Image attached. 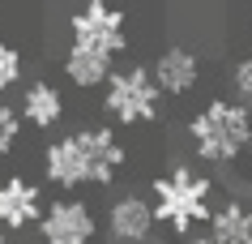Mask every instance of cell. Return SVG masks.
<instances>
[{"instance_id": "cell-13", "label": "cell", "mask_w": 252, "mask_h": 244, "mask_svg": "<svg viewBox=\"0 0 252 244\" xmlns=\"http://www.w3.org/2000/svg\"><path fill=\"white\" fill-rule=\"evenodd\" d=\"M22 77H26V56H22V47L9 43V39H0V95L17 90Z\"/></svg>"}, {"instance_id": "cell-15", "label": "cell", "mask_w": 252, "mask_h": 244, "mask_svg": "<svg viewBox=\"0 0 252 244\" xmlns=\"http://www.w3.org/2000/svg\"><path fill=\"white\" fill-rule=\"evenodd\" d=\"M231 90H235V103H244V107L252 103V56L231 65Z\"/></svg>"}, {"instance_id": "cell-4", "label": "cell", "mask_w": 252, "mask_h": 244, "mask_svg": "<svg viewBox=\"0 0 252 244\" xmlns=\"http://www.w3.org/2000/svg\"><path fill=\"white\" fill-rule=\"evenodd\" d=\"M162 103L167 99L158 95V86L150 77V65H124L103 86V111L120 129H141V124L162 120Z\"/></svg>"}, {"instance_id": "cell-16", "label": "cell", "mask_w": 252, "mask_h": 244, "mask_svg": "<svg viewBox=\"0 0 252 244\" xmlns=\"http://www.w3.org/2000/svg\"><path fill=\"white\" fill-rule=\"evenodd\" d=\"M180 244H214V240H210V236H205V231H192V236H184V240H180Z\"/></svg>"}, {"instance_id": "cell-6", "label": "cell", "mask_w": 252, "mask_h": 244, "mask_svg": "<svg viewBox=\"0 0 252 244\" xmlns=\"http://www.w3.org/2000/svg\"><path fill=\"white\" fill-rule=\"evenodd\" d=\"M98 231H103V218L81 197H56L43 206L39 244H94Z\"/></svg>"}, {"instance_id": "cell-9", "label": "cell", "mask_w": 252, "mask_h": 244, "mask_svg": "<svg viewBox=\"0 0 252 244\" xmlns=\"http://www.w3.org/2000/svg\"><path fill=\"white\" fill-rule=\"evenodd\" d=\"M43 189L26 176H4L0 180V231H26L39 227L43 218Z\"/></svg>"}, {"instance_id": "cell-17", "label": "cell", "mask_w": 252, "mask_h": 244, "mask_svg": "<svg viewBox=\"0 0 252 244\" xmlns=\"http://www.w3.org/2000/svg\"><path fill=\"white\" fill-rule=\"evenodd\" d=\"M248 56H252V17H248Z\"/></svg>"}, {"instance_id": "cell-2", "label": "cell", "mask_w": 252, "mask_h": 244, "mask_svg": "<svg viewBox=\"0 0 252 244\" xmlns=\"http://www.w3.org/2000/svg\"><path fill=\"white\" fill-rule=\"evenodd\" d=\"M150 210L162 231H171L175 240H184L201 223L214 214V180L197 172L192 163H171L167 172L150 180Z\"/></svg>"}, {"instance_id": "cell-18", "label": "cell", "mask_w": 252, "mask_h": 244, "mask_svg": "<svg viewBox=\"0 0 252 244\" xmlns=\"http://www.w3.org/2000/svg\"><path fill=\"white\" fill-rule=\"evenodd\" d=\"M0 244H9V240H4V231H0Z\"/></svg>"}, {"instance_id": "cell-5", "label": "cell", "mask_w": 252, "mask_h": 244, "mask_svg": "<svg viewBox=\"0 0 252 244\" xmlns=\"http://www.w3.org/2000/svg\"><path fill=\"white\" fill-rule=\"evenodd\" d=\"M68 47H86L116 60L120 52H128V13L107 0H86L68 13Z\"/></svg>"}, {"instance_id": "cell-1", "label": "cell", "mask_w": 252, "mask_h": 244, "mask_svg": "<svg viewBox=\"0 0 252 244\" xmlns=\"http://www.w3.org/2000/svg\"><path fill=\"white\" fill-rule=\"evenodd\" d=\"M128 163V150L111 124L73 129L47 141L43 150V180L56 189H111Z\"/></svg>"}, {"instance_id": "cell-10", "label": "cell", "mask_w": 252, "mask_h": 244, "mask_svg": "<svg viewBox=\"0 0 252 244\" xmlns=\"http://www.w3.org/2000/svg\"><path fill=\"white\" fill-rule=\"evenodd\" d=\"M64 90L56 86V81H30L26 90H22V107H17V116H22V124H30V129H39V133H52L56 124L64 120Z\"/></svg>"}, {"instance_id": "cell-8", "label": "cell", "mask_w": 252, "mask_h": 244, "mask_svg": "<svg viewBox=\"0 0 252 244\" xmlns=\"http://www.w3.org/2000/svg\"><path fill=\"white\" fill-rule=\"evenodd\" d=\"M150 77L158 86L162 99H184L192 95L201 86V56L184 43H167L158 56H154V65H150Z\"/></svg>"}, {"instance_id": "cell-12", "label": "cell", "mask_w": 252, "mask_h": 244, "mask_svg": "<svg viewBox=\"0 0 252 244\" xmlns=\"http://www.w3.org/2000/svg\"><path fill=\"white\" fill-rule=\"evenodd\" d=\"M60 73H64L68 86L94 90V86H107V77L116 73V60H111V56H98V52H86V47H64Z\"/></svg>"}, {"instance_id": "cell-3", "label": "cell", "mask_w": 252, "mask_h": 244, "mask_svg": "<svg viewBox=\"0 0 252 244\" xmlns=\"http://www.w3.org/2000/svg\"><path fill=\"white\" fill-rule=\"evenodd\" d=\"M192 159L205 167H231L252 150V107L235 99H210L188 120Z\"/></svg>"}, {"instance_id": "cell-11", "label": "cell", "mask_w": 252, "mask_h": 244, "mask_svg": "<svg viewBox=\"0 0 252 244\" xmlns=\"http://www.w3.org/2000/svg\"><path fill=\"white\" fill-rule=\"evenodd\" d=\"M205 236L214 244H252V202L248 197H226L222 206H214Z\"/></svg>"}, {"instance_id": "cell-14", "label": "cell", "mask_w": 252, "mask_h": 244, "mask_svg": "<svg viewBox=\"0 0 252 244\" xmlns=\"http://www.w3.org/2000/svg\"><path fill=\"white\" fill-rule=\"evenodd\" d=\"M22 141V116L13 103H0V159H9Z\"/></svg>"}, {"instance_id": "cell-7", "label": "cell", "mask_w": 252, "mask_h": 244, "mask_svg": "<svg viewBox=\"0 0 252 244\" xmlns=\"http://www.w3.org/2000/svg\"><path fill=\"white\" fill-rule=\"evenodd\" d=\"M154 227L158 223H154L146 193H120V197H111V206L103 214V231L111 244H150Z\"/></svg>"}]
</instances>
